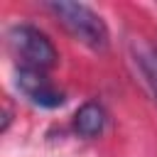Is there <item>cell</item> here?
Wrapping results in <instances>:
<instances>
[{
  "label": "cell",
  "instance_id": "6da1fadb",
  "mask_svg": "<svg viewBox=\"0 0 157 157\" xmlns=\"http://www.w3.org/2000/svg\"><path fill=\"white\" fill-rule=\"evenodd\" d=\"M44 7L61 22V27L81 44H86L88 49L103 52L110 42L108 27L101 20L98 12H93L88 5L83 2H69V0H52L44 2Z\"/></svg>",
  "mask_w": 157,
  "mask_h": 157
},
{
  "label": "cell",
  "instance_id": "7a4b0ae2",
  "mask_svg": "<svg viewBox=\"0 0 157 157\" xmlns=\"http://www.w3.org/2000/svg\"><path fill=\"white\" fill-rule=\"evenodd\" d=\"M7 44L15 54V59L20 61V66L25 69H37V71H47L56 64L59 54L56 47L52 44V39L32 27V25H15L7 32Z\"/></svg>",
  "mask_w": 157,
  "mask_h": 157
},
{
  "label": "cell",
  "instance_id": "3957f363",
  "mask_svg": "<svg viewBox=\"0 0 157 157\" xmlns=\"http://www.w3.org/2000/svg\"><path fill=\"white\" fill-rule=\"evenodd\" d=\"M15 86L17 91L34 105L39 108H59L64 105L66 96L64 91H59L44 71H37V69H25V66H17L15 71Z\"/></svg>",
  "mask_w": 157,
  "mask_h": 157
},
{
  "label": "cell",
  "instance_id": "277c9868",
  "mask_svg": "<svg viewBox=\"0 0 157 157\" xmlns=\"http://www.w3.org/2000/svg\"><path fill=\"white\" fill-rule=\"evenodd\" d=\"M103 125H105V113L98 103H83L76 115H74V130L81 135V137H96L103 132Z\"/></svg>",
  "mask_w": 157,
  "mask_h": 157
},
{
  "label": "cell",
  "instance_id": "5b68a950",
  "mask_svg": "<svg viewBox=\"0 0 157 157\" xmlns=\"http://www.w3.org/2000/svg\"><path fill=\"white\" fill-rule=\"evenodd\" d=\"M137 64H140L147 83L152 86V91L157 96V52L155 49H140L137 52Z\"/></svg>",
  "mask_w": 157,
  "mask_h": 157
}]
</instances>
